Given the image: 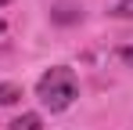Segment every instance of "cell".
<instances>
[{
    "label": "cell",
    "instance_id": "cell-1",
    "mask_svg": "<svg viewBox=\"0 0 133 130\" xmlns=\"http://www.w3.org/2000/svg\"><path fill=\"white\" fill-rule=\"evenodd\" d=\"M36 98H40V105L50 108V112H65V108L79 98L76 72H72L68 65H54V69H47L43 76H40V83H36Z\"/></svg>",
    "mask_w": 133,
    "mask_h": 130
},
{
    "label": "cell",
    "instance_id": "cell-2",
    "mask_svg": "<svg viewBox=\"0 0 133 130\" xmlns=\"http://www.w3.org/2000/svg\"><path fill=\"white\" fill-rule=\"evenodd\" d=\"M50 18L58 22V25H72V22H79V18H83V7H76V4H54Z\"/></svg>",
    "mask_w": 133,
    "mask_h": 130
},
{
    "label": "cell",
    "instance_id": "cell-3",
    "mask_svg": "<svg viewBox=\"0 0 133 130\" xmlns=\"http://www.w3.org/2000/svg\"><path fill=\"white\" fill-rule=\"evenodd\" d=\"M11 130H43V119H40L36 112H22V116L11 123Z\"/></svg>",
    "mask_w": 133,
    "mask_h": 130
},
{
    "label": "cell",
    "instance_id": "cell-4",
    "mask_svg": "<svg viewBox=\"0 0 133 130\" xmlns=\"http://www.w3.org/2000/svg\"><path fill=\"white\" fill-rule=\"evenodd\" d=\"M22 98V87L18 83H0V105H15Z\"/></svg>",
    "mask_w": 133,
    "mask_h": 130
},
{
    "label": "cell",
    "instance_id": "cell-5",
    "mask_svg": "<svg viewBox=\"0 0 133 130\" xmlns=\"http://www.w3.org/2000/svg\"><path fill=\"white\" fill-rule=\"evenodd\" d=\"M111 15L122 18V22H133V0H119V4L111 7Z\"/></svg>",
    "mask_w": 133,
    "mask_h": 130
},
{
    "label": "cell",
    "instance_id": "cell-6",
    "mask_svg": "<svg viewBox=\"0 0 133 130\" xmlns=\"http://www.w3.org/2000/svg\"><path fill=\"white\" fill-rule=\"evenodd\" d=\"M119 58H122V62L133 69V47H119Z\"/></svg>",
    "mask_w": 133,
    "mask_h": 130
},
{
    "label": "cell",
    "instance_id": "cell-7",
    "mask_svg": "<svg viewBox=\"0 0 133 130\" xmlns=\"http://www.w3.org/2000/svg\"><path fill=\"white\" fill-rule=\"evenodd\" d=\"M4 4H11V0H0V7H4Z\"/></svg>",
    "mask_w": 133,
    "mask_h": 130
},
{
    "label": "cell",
    "instance_id": "cell-8",
    "mask_svg": "<svg viewBox=\"0 0 133 130\" xmlns=\"http://www.w3.org/2000/svg\"><path fill=\"white\" fill-rule=\"evenodd\" d=\"M0 33H4V22H0Z\"/></svg>",
    "mask_w": 133,
    "mask_h": 130
}]
</instances>
